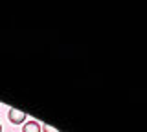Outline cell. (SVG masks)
Wrapping results in <instances>:
<instances>
[{
    "label": "cell",
    "instance_id": "cell-2",
    "mask_svg": "<svg viewBox=\"0 0 147 132\" xmlns=\"http://www.w3.org/2000/svg\"><path fill=\"white\" fill-rule=\"evenodd\" d=\"M22 132H40V123H37L35 119L26 121V125L22 127Z\"/></svg>",
    "mask_w": 147,
    "mask_h": 132
},
{
    "label": "cell",
    "instance_id": "cell-1",
    "mask_svg": "<svg viewBox=\"0 0 147 132\" xmlns=\"http://www.w3.org/2000/svg\"><path fill=\"white\" fill-rule=\"evenodd\" d=\"M7 117H9V121H11V123L18 125V123H24V121H26V112L17 110V108H9Z\"/></svg>",
    "mask_w": 147,
    "mask_h": 132
},
{
    "label": "cell",
    "instance_id": "cell-4",
    "mask_svg": "<svg viewBox=\"0 0 147 132\" xmlns=\"http://www.w3.org/2000/svg\"><path fill=\"white\" fill-rule=\"evenodd\" d=\"M0 132H2V125H0Z\"/></svg>",
    "mask_w": 147,
    "mask_h": 132
},
{
    "label": "cell",
    "instance_id": "cell-3",
    "mask_svg": "<svg viewBox=\"0 0 147 132\" xmlns=\"http://www.w3.org/2000/svg\"><path fill=\"white\" fill-rule=\"evenodd\" d=\"M40 130H44V132H57L55 129H52L50 125H44V127H40Z\"/></svg>",
    "mask_w": 147,
    "mask_h": 132
}]
</instances>
